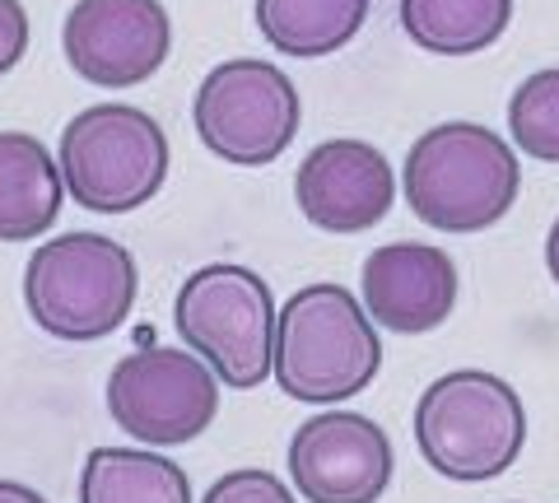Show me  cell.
I'll use <instances>...</instances> for the list:
<instances>
[{"label": "cell", "mask_w": 559, "mask_h": 503, "mask_svg": "<svg viewBox=\"0 0 559 503\" xmlns=\"http://www.w3.org/2000/svg\"><path fill=\"white\" fill-rule=\"evenodd\" d=\"M382 369V336L359 299L341 285H304L275 312L271 378L289 402H355Z\"/></svg>", "instance_id": "1"}, {"label": "cell", "mask_w": 559, "mask_h": 503, "mask_svg": "<svg viewBox=\"0 0 559 503\" xmlns=\"http://www.w3.org/2000/svg\"><path fill=\"white\" fill-rule=\"evenodd\" d=\"M522 187L518 149L480 121H439L406 154L401 192L419 224L439 233H480L513 211Z\"/></svg>", "instance_id": "2"}, {"label": "cell", "mask_w": 559, "mask_h": 503, "mask_svg": "<svg viewBox=\"0 0 559 503\" xmlns=\"http://www.w3.org/2000/svg\"><path fill=\"white\" fill-rule=\"evenodd\" d=\"M415 443L429 471L457 484L503 476L527 447V410L513 383L485 369H452L419 392Z\"/></svg>", "instance_id": "3"}, {"label": "cell", "mask_w": 559, "mask_h": 503, "mask_svg": "<svg viewBox=\"0 0 559 503\" xmlns=\"http://www.w3.org/2000/svg\"><path fill=\"white\" fill-rule=\"evenodd\" d=\"M140 266L108 233H57L24 266V308L57 340H103L135 308Z\"/></svg>", "instance_id": "4"}, {"label": "cell", "mask_w": 559, "mask_h": 503, "mask_svg": "<svg viewBox=\"0 0 559 503\" xmlns=\"http://www.w3.org/2000/svg\"><path fill=\"white\" fill-rule=\"evenodd\" d=\"M57 168L66 196L94 215H131L168 178V135L145 108L94 103L66 121Z\"/></svg>", "instance_id": "5"}, {"label": "cell", "mask_w": 559, "mask_h": 503, "mask_svg": "<svg viewBox=\"0 0 559 503\" xmlns=\"http://www.w3.org/2000/svg\"><path fill=\"white\" fill-rule=\"evenodd\" d=\"M173 326L224 387L252 392L271 378V340H275V299L271 285L252 266L215 262L191 271L178 299Z\"/></svg>", "instance_id": "6"}, {"label": "cell", "mask_w": 559, "mask_h": 503, "mask_svg": "<svg viewBox=\"0 0 559 503\" xmlns=\"http://www.w3.org/2000/svg\"><path fill=\"white\" fill-rule=\"evenodd\" d=\"M304 103L294 80L271 61L234 57L201 80L191 103V127L215 159L234 168L275 164L294 145Z\"/></svg>", "instance_id": "7"}, {"label": "cell", "mask_w": 559, "mask_h": 503, "mask_svg": "<svg viewBox=\"0 0 559 503\" xmlns=\"http://www.w3.org/2000/svg\"><path fill=\"white\" fill-rule=\"evenodd\" d=\"M108 415L127 439L145 447H182L215 424L219 378L191 350L145 345L112 363Z\"/></svg>", "instance_id": "8"}, {"label": "cell", "mask_w": 559, "mask_h": 503, "mask_svg": "<svg viewBox=\"0 0 559 503\" xmlns=\"http://www.w3.org/2000/svg\"><path fill=\"white\" fill-rule=\"evenodd\" d=\"M285 462L304 503H378L396 471L382 424L341 406L294 429Z\"/></svg>", "instance_id": "9"}, {"label": "cell", "mask_w": 559, "mask_h": 503, "mask_svg": "<svg viewBox=\"0 0 559 503\" xmlns=\"http://www.w3.org/2000/svg\"><path fill=\"white\" fill-rule=\"evenodd\" d=\"M70 71L98 89H131L159 75L173 51V24L159 0H75L61 24Z\"/></svg>", "instance_id": "10"}, {"label": "cell", "mask_w": 559, "mask_h": 503, "mask_svg": "<svg viewBox=\"0 0 559 503\" xmlns=\"http://www.w3.org/2000/svg\"><path fill=\"white\" fill-rule=\"evenodd\" d=\"M299 215L322 233H364L388 219L396 201V172L369 141H322L294 172Z\"/></svg>", "instance_id": "11"}, {"label": "cell", "mask_w": 559, "mask_h": 503, "mask_svg": "<svg viewBox=\"0 0 559 503\" xmlns=\"http://www.w3.org/2000/svg\"><path fill=\"white\" fill-rule=\"evenodd\" d=\"M359 308L396 336H429L457 308V266L429 242H388L359 266Z\"/></svg>", "instance_id": "12"}, {"label": "cell", "mask_w": 559, "mask_h": 503, "mask_svg": "<svg viewBox=\"0 0 559 503\" xmlns=\"http://www.w3.org/2000/svg\"><path fill=\"white\" fill-rule=\"evenodd\" d=\"M61 201L66 187L51 149L28 131H0V242L43 238Z\"/></svg>", "instance_id": "13"}, {"label": "cell", "mask_w": 559, "mask_h": 503, "mask_svg": "<svg viewBox=\"0 0 559 503\" xmlns=\"http://www.w3.org/2000/svg\"><path fill=\"white\" fill-rule=\"evenodd\" d=\"M80 503H191V480L154 447H94L80 471Z\"/></svg>", "instance_id": "14"}, {"label": "cell", "mask_w": 559, "mask_h": 503, "mask_svg": "<svg viewBox=\"0 0 559 503\" xmlns=\"http://www.w3.org/2000/svg\"><path fill=\"white\" fill-rule=\"evenodd\" d=\"M369 0H257V28L280 57L318 61L355 43Z\"/></svg>", "instance_id": "15"}, {"label": "cell", "mask_w": 559, "mask_h": 503, "mask_svg": "<svg viewBox=\"0 0 559 503\" xmlns=\"http://www.w3.org/2000/svg\"><path fill=\"white\" fill-rule=\"evenodd\" d=\"M401 28L433 57H476L513 24V0H401Z\"/></svg>", "instance_id": "16"}, {"label": "cell", "mask_w": 559, "mask_h": 503, "mask_svg": "<svg viewBox=\"0 0 559 503\" xmlns=\"http://www.w3.org/2000/svg\"><path fill=\"white\" fill-rule=\"evenodd\" d=\"M509 135L527 159L559 164V65H546L513 89Z\"/></svg>", "instance_id": "17"}, {"label": "cell", "mask_w": 559, "mask_h": 503, "mask_svg": "<svg viewBox=\"0 0 559 503\" xmlns=\"http://www.w3.org/2000/svg\"><path fill=\"white\" fill-rule=\"evenodd\" d=\"M201 503H299V499H294V490L280 476L242 466V471H229L210 484Z\"/></svg>", "instance_id": "18"}, {"label": "cell", "mask_w": 559, "mask_h": 503, "mask_svg": "<svg viewBox=\"0 0 559 503\" xmlns=\"http://www.w3.org/2000/svg\"><path fill=\"white\" fill-rule=\"evenodd\" d=\"M28 51V10L20 0H0V75H10Z\"/></svg>", "instance_id": "19"}, {"label": "cell", "mask_w": 559, "mask_h": 503, "mask_svg": "<svg viewBox=\"0 0 559 503\" xmlns=\"http://www.w3.org/2000/svg\"><path fill=\"white\" fill-rule=\"evenodd\" d=\"M0 503H47L33 484H20V480H0Z\"/></svg>", "instance_id": "20"}, {"label": "cell", "mask_w": 559, "mask_h": 503, "mask_svg": "<svg viewBox=\"0 0 559 503\" xmlns=\"http://www.w3.org/2000/svg\"><path fill=\"white\" fill-rule=\"evenodd\" d=\"M546 271H550V280L559 285V219L550 224V233H546Z\"/></svg>", "instance_id": "21"}]
</instances>
